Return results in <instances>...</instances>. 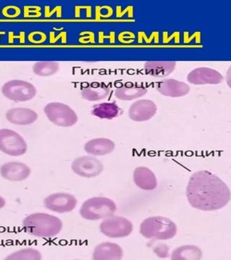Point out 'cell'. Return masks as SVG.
Segmentation results:
<instances>
[{"mask_svg": "<svg viewBox=\"0 0 231 260\" xmlns=\"http://www.w3.org/2000/svg\"><path fill=\"white\" fill-rule=\"evenodd\" d=\"M190 205L203 211H215L225 208L230 200L227 184L213 173L207 170L195 172L190 177L186 188Z\"/></svg>", "mask_w": 231, "mask_h": 260, "instance_id": "cell-1", "label": "cell"}, {"mask_svg": "<svg viewBox=\"0 0 231 260\" xmlns=\"http://www.w3.org/2000/svg\"><path fill=\"white\" fill-rule=\"evenodd\" d=\"M24 231L30 235L41 238H54L62 229L63 224L57 217L50 214L37 213L28 215L23 220Z\"/></svg>", "mask_w": 231, "mask_h": 260, "instance_id": "cell-2", "label": "cell"}, {"mask_svg": "<svg viewBox=\"0 0 231 260\" xmlns=\"http://www.w3.org/2000/svg\"><path fill=\"white\" fill-rule=\"evenodd\" d=\"M140 232L146 239L169 240L176 235L177 226L169 218L154 216L143 220L140 225Z\"/></svg>", "mask_w": 231, "mask_h": 260, "instance_id": "cell-3", "label": "cell"}, {"mask_svg": "<svg viewBox=\"0 0 231 260\" xmlns=\"http://www.w3.org/2000/svg\"><path fill=\"white\" fill-rule=\"evenodd\" d=\"M117 210L116 203L109 198L95 197L87 200L80 209L82 218L88 220H104Z\"/></svg>", "mask_w": 231, "mask_h": 260, "instance_id": "cell-4", "label": "cell"}, {"mask_svg": "<svg viewBox=\"0 0 231 260\" xmlns=\"http://www.w3.org/2000/svg\"><path fill=\"white\" fill-rule=\"evenodd\" d=\"M44 113L49 120L56 126L69 127L75 125L78 121L76 113L69 106L59 102L47 104Z\"/></svg>", "mask_w": 231, "mask_h": 260, "instance_id": "cell-5", "label": "cell"}, {"mask_svg": "<svg viewBox=\"0 0 231 260\" xmlns=\"http://www.w3.org/2000/svg\"><path fill=\"white\" fill-rule=\"evenodd\" d=\"M2 93L5 97L15 102L31 100L37 95V90L32 84L24 80H10L4 84Z\"/></svg>", "mask_w": 231, "mask_h": 260, "instance_id": "cell-6", "label": "cell"}, {"mask_svg": "<svg viewBox=\"0 0 231 260\" xmlns=\"http://www.w3.org/2000/svg\"><path fill=\"white\" fill-rule=\"evenodd\" d=\"M0 150L10 156L26 153L28 145L21 135L9 129H0Z\"/></svg>", "mask_w": 231, "mask_h": 260, "instance_id": "cell-7", "label": "cell"}, {"mask_svg": "<svg viewBox=\"0 0 231 260\" xmlns=\"http://www.w3.org/2000/svg\"><path fill=\"white\" fill-rule=\"evenodd\" d=\"M100 231L106 237L119 239L129 236L133 232V225L128 219L112 215L103 220Z\"/></svg>", "mask_w": 231, "mask_h": 260, "instance_id": "cell-8", "label": "cell"}, {"mask_svg": "<svg viewBox=\"0 0 231 260\" xmlns=\"http://www.w3.org/2000/svg\"><path fill=\"white\" fill-rule=\"evenodd\" d=\"M72 170L80 177L94 178L102 174L104 171V166L95 157L82 156L73 160Z\"/></svg>", "mask_w": 231, "mask_h": 260, "instance_id": "cell-9", "label": "cell"}, {"mask_svg": "<svg viewBox=\"0 0 231 260\" xmlns=\"http://www.w3.org/2000/svg\"><path fill=\"white\" fill-rule=\"evenodd\" d=\"M44 203L48 210L58 213H66L73 211L76 208L78 200L68 193H54L46 198Z\"/></svg>", "mask_w": 231, "mask_h": 260, "instance_id": "cell-10", "label": "cell"}, {"mask_svg": "<svg viewBox=\"0 0 231 260\" xmlns=\"http://www.w3.org/2000/svg\"><path fill=\"white\" fill-rule=\"evenodd\" d=\"M224 78L217 70L208 68L193 70L187 75V80L193 85H217L223 81Z\"/></svg>", "mask_w": 231, "mask_h": 260, "instance_id": "cell-11", "label": "cell"}, {"mask_svg": "<svg viewBox=\"0 0 231 260\" xmlns=\"http://www.w3.org/2000/svg\"><path fill=\"white\" fill-rule=\"evenodd\" d=\"M157 111L156 104L153 101L143 99L131 104L129 109V116L135 121H146L152 119Z\"/></svg>", "mask_w": 231, "mask_h": 260, "instance_id": "cell-12", "label": "cell"}, {"mask_svg": "<svg viewBox=\"0 0 231 260\" xmlns=\"http://www.w3.org/2000/svg\"><path fill=\"white\" fill-rule=\"evenodd\" d=\"M31 170L30 168L20 162H9L0 167V174L8 181H21L28 179Z\"/></svg>", "mask_w": 231, "mask_h": 260, "instance_id": "cell-13", "label": "cell"}, {"mask_svg": "<svg viewBox=\"0 0 231 260\" xmlns=\"http://www.w3.org/2000/svg\"><path fill=\"white\" fill-rule=\"evenodd\" d=\"M159 93L167 97L179 98L187 95L190 92L189 85L184 82L174 79H167L157 83Z\"/></svg>", "mask_w": 231, "mask_h": 260, "instance_id": "cell-14", "label": "cell"}, {"mask_svg": "<svg viewBox=\"0 0 231 260\" xmlns=\"http://www.w3.org/2000/svg\"><path fill=\"white\" fill-rule=\"evenodd\" d=\"M8 121L16 125H29L38 119V114L35 111L28 108H15L6 113Z\"/></svg>", "mask_w": 231, "mask_h": 260, "instance_id": "cell-15", "label": "cell"}, {"mask_svg": "<svg viewBox=\"0 0 231 260\" xmlns=\"http://www.w3.org/2000/svg\"><path fill=\"white\" fill-rule=\"evenodd\" d=\"M124 252L120 246L111 242H104L95 248L92 254L94 260H119Z\"/></svg>", "mask_w": 231, "mask_h": 260, "instance_id": "cell-16", "label": "cell"}, {"mask_svg": "<svg viewBox=\"0 0 231 260\" xmlns=\"http://www.w3.org/2000/svg\"><path fill=\"white\" fill-rule=\"evenodd\" d=\"M133 179L136 186L143 190H154L157 186V180L155 174L147 167L136 168L133 174Z\"/></svg>", "mask_w": 231, "mask_h": 260, "instance_id": "cell-17", "label": "cell"}, {"mask_svg": "<svg viewBox=\"0 0 231 260\" xmlns=\"http://www.w3.org/2000/svg\"><path fill=\"white\" fill-rule=\"evenodd\" d=\"M115 143L108 138H95L85 143L84 149L87 153L95 156H102L112 153Z\"/></svg>", "mask_w": 231, "mask_h": 260, "instance_id": "cell-18", "label": "cell"}, {"mask_svg": "<svg viewBox=\"0 0 231 260\" xmlns=\"http://www.w3.org/2000/svg\"><path fill=\"white\" fill-rule=\"evenodd\" d=\"M148 89L143 84L126 83L116 89V97L119 100L131 101L143 96Z\"/></svg>", "mask_w": 231, "mask_h": 260, "instance_id": "cell-19", "label": "cell"}, {"mask_svg": "<svg viewBox=\"0 0 231 260\" xmlns=\"http://www.w3.org/2000/svg\"><path fill=\"white\" fill-rule=\"evenodd\" d=\"M176 65L175 61H148L145 64V73L155 78H165L174 71Z\"/></svg>", "mask_w": 231, "mask_h": 260, "instance_id": "cell-20", "label": "cell"}, {"mask_svg": "<svg viewBox=\"0 0 231 260\" xmlns=\"http://www.w3.org/2000/svg\"><path fill=\"white\" fill-rule=\"evenodd\" d=\"M110 93V88L103 83L89 84L83 89L82 97L89 102H96L106 99Z\"/></svg>", "mask_w": 231, "mask_h": 260, "instance_id": "cell-21", "label": "cell"}, {"mask_svg": "<svg viewBox=\"0 0 231 260\" xmlns=\"http://www.w3.org/2000/svg\"><path fill=\"white\" fill-rule=\"evenodd\" d=\"M201 249L194 245L181 246L176 248L171 254L173 260H199L203 259Z\"/></svg>", "mask_w": 231, "mask_h": 260, "instance_id": "cell-22", "label": "cell"}, {"mask_svg": "<svg viewBox=\"0 0 231 260\" xmlns=\"http://www.w3.org/2000/svg\"><path fill=\"white\" fill-rule=\"evenodd\" d=\"M121 109L116 103H102L94 106L92 115L102 119H112L119 116Z\"/></svg>", "mask_w": 231, "mask_h": 260, "instance_id": "cell-23", "label": "cell"}, {"mask_svg": "<svg viewBox=\"0 0 231 260\" xmlns=\"http://www.w3.org/2000/svg\"><path fill=\"white\" fill-rule=\"evenodd\" d=\"M59 70V63L55 61H39L32 67L34 74L41 77L51 76L56 74Z\"/></svg>", "mask_w": 231, "mask_h": 260, "instance_id": "cell-24", "label": "cell"}, {"mask_svg": "<svg viewBox=\"0 0 231 260\" xmlns=\"http://www.w3.org/2000/svg\"><path fill=\"white\" fill-rule=\"evenodd\" d=\"M10 260H41L42 259V255L40 251L37 249H24L22 250L16 251L13 254H10L6 258Z\"/></svg>", "mask_w": 231, "mask_h": 260, "instance_id": "cell-25", "label": "cell"}, {"mask_svg": "<svg viewBox=\"0 0 231 260\" xmlns=\"http://www.w3.org/2000/svg\"><path fill=\"white\" fill-rule=\"evenodd\" d=\"M5 204H6V202H5L4 198L0 196V209L4 208Z\"/></svg>", "mask_w": 231, "mask_h": 260, "instance_id": "cell-26", "label": "cell"}]
</instances>
